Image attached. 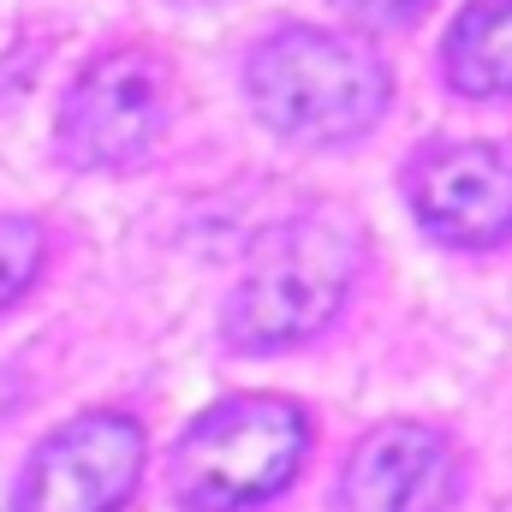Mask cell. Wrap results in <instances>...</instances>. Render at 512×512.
<instances>
[{"mask_svg":"<svg viewBox=\"0 0 512 512\" xmlns=\"http://www.w3.org/2000/svg\"><path fill=\"white\" fill-rule=\"evenodd\" d=\"M364 262V233L340 209H310L256 245L251 268L227 304V340L245 352L298 346L334 322Z\"/></svg>","mask_w":512,"mask_h":512,"instance_id":"obj_1","label":"cell"},{"mask_svg":"<svg viewBox=\"0 0 512 512\" xmlns=\"http://www.w3.org/2000/svg\"><path fill=\"white\" fill-rule=\"evenodd\" d=\"M251 102L298 143H340L376 126L387 108L382 60L322 30H280L251 54Z\"/></svg>","mask_w":512,"mask_h":512,"instance_id":"obj_2","label":"cell"},{"mask_svg":"<svg viewBox=\"0 0 512 512\" xmlns=\"http://www.w3.org/2000/svg\"><path fill=\"white\" fill-rule=\"evenodd\" d=\"M310 447V423L292 399L245 393L191 423L173 453V489L191 512H245L280 495Z\"/></svg>","mask_w":512,"mask_h":512,"instance_id":"obj_3","label":"cell"},{"mask_svg":"<svg viewBox=\"0 0 512 512\" xmlns=\"http://www.w3.org/2000/svg\"><path fill=\"white\" fill-rule=\"evenodd\" d=\"M143 471V429L120 411H96L48 435L24 471L18 512H120Z\"/></svg>","mask_w":512,"mask_h":512,"instance_id":"obj_4","label":"cell"},{"mask_svg":"<svg viewBox=\"0 0 512 512\" xmlns=\"http://www.w3.org/2000/svg\"><path fill=\"white\" fill-rule=\"evenodd\" d=\"M161 131V66L143 48L102 54L60 108V149L72 167H126Z\"/></svg>","mask_w":512,"mask_h":512,"instance_id":"obj_5","label":"cell"},{"mask_svg":"<svg viewBox=\"0 0 512 512\" xmlns=\"http://www.w3.org/2000/svg\"><path fill=\"white\" fill-rule=\"evenodd\" d=\"M411 203L447 245H495L512 233V143H453L417 167Z\"/></svg>","mask_w":512,"mask_h":512,"instance_id":"obj_6","label":"cell"},{"mask_svg":"<svg viewBox=\"0 0 512 512\" xmlns=\"http://www.w3.org/2000/svg\"><path fill=\"white\" fill-rule=\"evenodd\" d=\"M453 495V447L423 423H382L340 477V512H435Z\"/></svg>","mask_w":512,"mask_h":512,"instance_id":"obj_7","label":"cell"},{"mask_svg":"<svg viewBox=\"0 0 512 512\" xmlns=\"http://www.w3.org/2000/svg\"><path fill=\"white\" fill-rule=\"evenodd\" d=\"M447 78L465 96L512 90V0H477L447 36Z\"/></svg>","mask_w":512,"mask_h":512,"instance_id":"obj_8","label":"cell"},{"mask_svg":"<svg viewBox=\"0 0 512 512\" xmlns=\"http://www.w3.org/2000/svg\"><path fill=\"white\" fill-rule=\"evenodd\" d=\"M42 268V227L36 221H0V310L36 280Z\"/></svg>","mask_w":512,"mask_h":512,"instance_id":"obj_9","label":"cell"},{"mask_svg":"<svg viewBox=\"0 0 512 512\" xmlns=\"http://www.w3.org/2000/svg\"><path fill=\"white\" fill-rule=\"evenodd\" d=\"M358 6H370V12H405V6H417V0H358Z\"/></svg>","mask_w":512,"mask_h":512,"instance_id":"obj_10","label":"cell"}]
</instances>
